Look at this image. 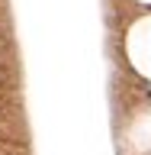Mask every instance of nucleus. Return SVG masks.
Masks as SVG:
<instances>
[{
	"instance_id": "obj_1",
	"label": "nucleus",
	"mask_w": 151,
	"mask_h": 155,
	"mask_svg": "<svg viewBox=\"0 0 151 155\" xmlns=\"http://www.w3.org/2000/svg\"><path fill=\"white\" fill-rule=\"evenodd\" d=\"M148 94H151V91H148Z\"/></svg>"
}]
</instances>
